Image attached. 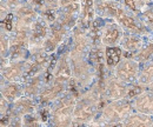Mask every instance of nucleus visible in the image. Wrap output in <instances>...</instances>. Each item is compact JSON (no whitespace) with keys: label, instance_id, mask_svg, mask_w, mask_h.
<instances>
[{"label":"nucleus","instance_id":"17","mask_svg":"<svg viewBox=\"0 0 153 127\" xmlns=\"http://www.w3.org/2000/svg\"><path fill=\"white\" fill-rule=\"evenodd\" d=\"M24 92L25 95L33 98L36 95H39V93L42 88V84H44V73L38 74L36 76H32L27 80H25L24 82Z\"/></svg>","mask_w":153,"mask_h":127},{"label":"nucleus","instance_id":"23","mask_svg":"<svg viewBox=\"0 0 153 127\" xmlns=\"http://www.w3.org/2000/svg\"><path fill=\"white\" fill-rule=\"evenodd\" d=\"M22 127H44V123L36 113L22 117Z\"/></svg>","mask_w":153,"mask_h":127},{"label":"nucleus","instance_id":"12","mask_svg":"<svg viewBox=\"0 0 153 127\" xmlns=\"http://www.w3.org/2000/svg\"><path fill=\"white\" fill-rule=\"evenodd\" d=\"M123 6L115 0H94L96 14L100 18L117 19Z\"/></svg>","mask_w":153,"mask_h":127},{"label":"nucleus","instance_id":"7","mask_svg":"<svg viewBox=\"0 0 153 127\" xmlns=\"http://www.w3.org/2000/svg\"><path fill=\"white\" fill-rule=\"evenodd\" d=\"M124 36L123 26L117 21H110L104 24L101 30V44L105 47H114L120 44Z\"/></svg>","mask_w":153,"mask_h":127},{"label":"nucleus","instance_id":"16","mask_svg":"<svg viewBox=\"0 0 153 127\" xmlns=\"http://www.w3.org/2000/svg\"><path fill=\"white\" fill-rule=\"evenodd\" d=\"M25 94L22 82H8L7 85L2 84L1 97H4L8 102H14Z\"/></svg>","mask_w":153,"mask_h":127},{"label":"nucleus","instance_id":"8","mask_svg":"<svg viewBox=\"0 0 153 127\" xmlns=\"http://www.w3.org/2000/svg\"><path fill=\"white\" fill-rule=\"evenodd\" d=\"M66 82L64 81H59L53 79L50 84L44 85V87L41 88V91L39 93V102L40 104H50V102H54L58 99L64 94V92L66 90Z\"/></svg>","mask_w":153,"mask_h":127},{"label":"nucleus","instance_id":"18","mask_svg":"<svg viewBox=\"0 0 153 127\" xmlns=\"http://www.w3.org/2000/svg\"><path fill=\"white\" fill-rule=\"evenodd\" d=\"M121 48L126 50L127 52H137L143 47V38L134 33L124 34L121 41H120Z\"/></svg>","mask_w":153,"mask_h":127},{"label":"nucleus","instance_id":"13","mask_svg":"<svg viewBox=\"0 0 153 127\" xmlns=\"http://www.w3.org/2000/svg\"><path fill=\"white\" fill-rule=\"evenodd\" d=\"M54 79L59 81H64L68 84L72 79V67H71V60H70V52H65L59 58L56 66H54Z\"/></svg>","mask_w":153,"mask_h":127},{"label":"nucleus","instance_id":"9","mask_svg":"<svg viewBox=\"0 0 153 127\" xmlns=\"http://www.w3.org/2000/svg\"><path fill=\"white\" fill-rule=\"evenodd\" d=\"M27 61H10L5 67L1 68L2 79L7 82H22L26 72Z\"/></svg>","mask_w":153,"mask_h":127},{"label":"nucleus","instance_id":"28","mask_svg":"<svg viewBox=\"0 0 153 127\" xmlns=\"http://www.w3.org/2000/svg\"><path fill=\"white\" fill-rule=\"evenodd\" d=\"M124 4L127 6V8L132 12H139L141 10L140 6L137 5V0H124Z\"/></svg>","mask_w":153,"mask_h":127},{"label":"nucleus","instance_id":"32","mask_svg":"<svg viewBox=\"0 0 153 127\" xmlns=\"http://www.w3.org/2000/svg\"><path fill=\"white\" fill-rule=\"evenodd\" d=\"M146 1H151V0H146Z\"/></svg>","mask_w":153,"mask_h":127},{"label":"nucleus","instance_id":"11","mask_svg":"<svg viewBox=\"0 0 153 127\" xmlns=\"http://www.w3.org/2000/svg\"><path fill=\"white\" fill-rule=\"evenodd\" d=\"M115 21L119 22L130 33H134V34H138V36L147 33V27L145 25H143L140 21H137V19L134 18L133 16L128 14L124 7L119 12V16H118V18L115 19Z\"/></svg>","mask_w":153,"mask_h":127},{"label":"nucleus","instance_id":"22","mask_svg":"<svg viewBox=\"0 0 153 127\" xmlns=\"http://www.w3.org/2000/svg\"><path fill=\"white\" fill-rule=\"evenodd\" d=\"M17 18H38L37 10L32 5H20L16 8Z\"/></svg>","mask_w":153,"mask_h":127},{"label":"nucleus","instance_id":"27","mask_svg":"<svg viewBox=\"0 0 153 127\" xmlns=\"http://www.w3.org/2000/svg\"><path fill=\"white\" fill-rule=\"evenodd\" d=\"M85 127H112V124H108L104 121L102 119H98V120H92L91 123L86 124Z\"/></svg>","mask_w":153,"mask_h":127},{"label":"nucleus","instance_id":"10","mask_svg":"<svg viewBox=\"0 0 153 127\" xmlns=\"http://www.w3.org/2000/svg\"><path fill=\"white\" fill-rule=\"evenodd\" d=\"M127 84L124 81L119 80L117 76H110L106 81V87H105V94L108 99L111 100H123L127 98L128 93Z\"/></svg>","mask_w":153,"mask_h":127},{"label":"nucleus","instance_id":"4","mask_svg":"<svg viewBox=\"0 0 153 127\" xmlns=\"http://www.w3.org/2000/svg\"><path fill=\"white\" fill-rule=\"evenodd\" d=\"M50 33V24L39 16L33 22L30 33V53H34L37 51L44 50V42L47 39Z\"/></svg>","mask_w":153,"mask_h":127},{"label":"nucleus","instance_id":"5","mask_svg":"<svg viewBox=\"0 0 153 127\" xmlns=\"http://www.w3.org/2000/svg\"><path fill=\"white\" fill-rule=\"evenodd\" d=\"M139 73V62L131 58L121 60L114 70V75L125 84L138 82Z\"/></svg>","mask_w":153,"mask_h":127},{"label":"nucleus","instance_id":"31","mask_svg":"<svg viewBox=\"0 0 153 127\" xmlns=\"http://www.w3.org/2000/svg\"><path fill=\"white\" fill-rule=\"evenodd\" d=\"M80 0H59V7H64L67 5H71L73 2H79Z\"/></svg>","mask_w":153,"mask_h":127},{"label":"nucleus","instance_id":"24","mask_svg":"<svg viewBox=\"0 0 153 127\" xmlns=\"http://www.w3.org/2000/svg\"><path fill=\"white\" fill-rule=\"evenodd\" d=\"M10 53V36H7L4 32L1 33V60L8 59Z\"/></svg>","mask_w":153,"mask_h":127},{"label":"nucleus","instance_id":"3","mask_svg":"<svg viewBox=\"0 0 153 127\" xmlns=\"http://www.w3.org/2000/svg\"><path fill=\"white\" fill-rule=\"evenodd\" d=\"M132 114V105L126 99L114 100L107 104L100 114V119L108 124L124 123Z\"/></svg>","mask_w":153,"mask_h":127},{"label":"nucleus","instance_id":"6","mask_svg":"<svg viewBox=\"0 0 153 127\" xmlns=\"http://www.w3.org/2000/svg\"><path fill=\"white\" fill-rule=\"evenodd\" d=\"M66 32H67V28L60 24L59 21H56L53 24L50 25V33L47 39L45 40L44 42V51L47 53L48 55H51L52 53H54L57 51V48L61 45V42L64 41L65 36H66Z\"/></svg>","mask_w":153,"mask_h":127},{"label":"nucleus","instance_id":"21","mask_svg":"<svg viewBox=\"0 0 153 127\" xmlns=\"http://www.w3.org/2000/svg\"><path fill=\"white\" fill-rule=\"evenodd\" d=\"M152 56H153V42H149V44L144 45L137 52V54H134V60L138 61L139 64H145V62H149Z\"/></svg>","mask_w":153,"mask_h":127},{"label":"nucleus","instance_id":"1","mask_svg":"<svg viewBox=\"0 0 153 127\" xmlns=\"http://www.w3.org/2000/svg\"><path fill=\"white\" fill-rule=\"evenodd\" d=\"M76 100L71 92L64 93L51 108L50 127H71Z\"/></svg>","mask_w":153,"mask_h":127},{"label":"nucleus","instance_id":"25","mask_svg":"<svg viewBox=\"0 0 153 127\" xmlns=\"http://www.w3.org/2000/svg\"><path fill=\"white\" fill-rule=\"evenodd\" d=\"M1 24H2V30L6 32H12L14 30V24H13V14L8 13L6 17L1 19Z\"/></svg>","mask_w":153,"mask_h":127},{"label":"nucleus","instance_id":"20","mask_svg":"<svg viewBox=\"0 0 153 127\" xmlns=\"http://www.w3.org/2000/svg\"><path fill=\"white\" fill-rule=\"evenodd\" d=\"M138 84L143 86H152L153 85V61L147 62V65L139 73Z\"/></svg>","mask_w":153,"mask_h":127},{"label":"nucleus","instance_id":"14","mask_svg":"<svg viewBox=\"0 0 153 127\" xmlns=\"http://www.w3.org/2000/svg\"><path fill=\"white\" fill-rule=\"evenodd\" d=\"M133 107L138 113L153 115V91L147 90L134 98Z\"/></svg>","mask_w":153,"mask_h":127},{"label":"nucleus","instance_id":"15","mask_svg":"<svg viewBox=\"0 0 153 127\" xmlns=\"http://www.w3.org/2000/svg\"><path fill=\"white\" fill-rule=\"evenodd\" d=\"M36 102L33 98H30L27 95H22L18 100L13 102L12 111L16 114V117H25L27 114H32L36 112Z\"/></svg>","mask_w":153,"mask_h":127},{"label":"nucleus","instance_id":"30","mask_svg":"<svg viewBox=\"0 0 153 127\" xmlns=\"http://www.w3.org/2000/svg\"><path fill=\"white\" fill-rule=\"evenodd\" d=\"M6 127H22V118L21 117H16L11 121V124Z\"/></svg>","mask_w":153,"mask_h":127},{"label":"nucleus","instance_id":"2","mask_svg":"<svg viewBox=\"0 0 153 127\" xmlns=\"http://www.w3.org/2000/svg\"><path fill=\"white\" fill-rule=\"evenodd\" d=\"M101 93L98 91L96 86H93L92 90L84 93L79 100H76L73 120L82 124H88L92 120H94L98 109L100 108L101 101Z\"/></svg>","mask_w":153,"mask_h":127},{"label":"nucleus","instance_id":"29","mask_svg":"<svg viewBox=\"0 0 153 127\" xmlns=\"http://www.w3.org/2000/svg\"><path fill=\"white\" fill-rule=\"evenodd\" d=\"M21 1H22V0H5L6 6H8L10 8H14V10H16L17 7H19Z\"/></svg>","mask_w":153,"mask_h":127},{"label":"nucleus","instance_id":"19","mask_svg":"<svg viewBox=\"0 0 153 127\" xmlns=\"http://www.w3.org/2000/svg\"><path fill=\"white\" fill-rule=\"evenodd\" d=\"M121 55L123 51L120 47L114 46V47H106L105 50V60H106V66L108 68H113L119 65V62L121 61Z\"/></svg>","mask_w":153,"mask_h":127},{"label":"nucleus","instance_id":"26","mask_svg":"<svg viewBox=\"0 0 153 127\" xmlns=\"http://www.w3.org/2000/svg\"><path fill=\"white\" fill-rule=\"evenodd\" d=\"M143 19L144 22L153 30V5L149 6L144 12H143Z\"/></svg>","mask_w":153,"mask_h":127}]
</instances>
